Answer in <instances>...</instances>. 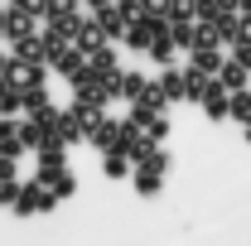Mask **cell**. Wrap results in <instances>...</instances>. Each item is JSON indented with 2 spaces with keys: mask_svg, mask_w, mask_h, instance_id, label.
Segmentation results:
<instances>
[{
  "mask_svg": "<svg viewBox=\"0 0 251 246\" xmlns=\"http://www.w3.org/2000/svg\"><path fill=\"white\" fill-rule=\"evenodd\" d=\"M73 49H77L82 58H92L97 49H106V34H101V25H97V20H82V25H77V34H73Z\"/></svg>",
  "mask_w": 251,
  "mask_h": 246,
  "instance_id": "2",
  "label": "cell"
},
{
  "mask_svg": "<svg viewBox=\"0 0 251 246\" xmlns=\"http://www.w3.org/2000/svg\"><path fill=\"white\" fill-rule=\"evenodd\" d=\"M73 188H77V179H73V174H68V169H63L58 179H53V184H49V193H53V198H73Z\"/></svg>",
  "mask_w": 251,
  "mask_h": 246,
  "instance_id": "19",
  "label": "cell"
},
{
  "mask_svg": "<svg viewBox=\"0 0 251 246\" xmlns=\"http://www.w3.org/2000/svg\"><path fill=\"white\" fill-rule=\"evenodd\" d=\"M15 58H20V63H49V58H44V44H39L34 34L15 39Z\"/></svg>",
  "mask_w": 251,
  "mask_h": 246,
  "instance_id": "9",
  "label": "cell"
},
{
  "mask_svg": "<svg viewBox=\"0 0 251 246\" xmlns=\"http://www.w3.org/2000/svg\"><path fill=\"white\" fill-rule=\"evenodd\" d=\"M97 25H101V34H106V44H111V39H126V20L116 15V5L97 10Z\"/></svg>",
  "mask_w": 251,
  "mask_h": 246,
  "instance_id": "6",
  "label": "cell"
},
{
  "mask_svg": "<svg viewBox=\"0 0 251 246\" xmlns=\"http://www.w3.org/2000/svg\"><path fill=\"white\" fill-rule=\"evenodd\" d=\"M222 53L218 49H188V68H198V73H213V77H218V68H222Z\"/></svg>",
  "mask_w": 251,
  "mask_h": 246,
  "instance_id": "4",
  "label": "cell"
},
{
  "mask_svg": "<svg viewBox=\"0 0 251 246\" xmlns=\"http://www.w3.org/2000/svg\"><path fill=\"white\" fill-rule=\"evenodd\" d=\"M232 10H237L242 20H251V0H232Z\"/></svg>",
  "mask_w": 251,
  "mask_h": 246,
  "instance_id": "22",
  "label": "cell"
},
{
  "mask_svg": "<svg viewBox=\"0 0 251 246\" xmlns=\"http://www.w3.org/2000/svg\"><path fill=\"white\" fill-rule=\"evenodd\" d=\"M227 116H232V121H251V92L247 87L227 92Z\"/></svg>",
  "mask_w": 251,
  "mask_h": 246,
  "instance_id": "8",
  "label": "cell"
},
{
  "mask_svg": "<svg viewBox=\"0 0 251 246\" xmlns=\"http://www.w3.org/2000/svg\"><path fill=\"white\" fill-rule=\"evenodd\" d=\"M20 159H10V154H0V184H20V169H15Z\"/></svg>",
  "mask_w": 251,
  "mask_h": 246,
  "instance_id": "20",
  "label": "cell"
},
{
  "mask_svg": "<svg viewBox=\"0 0 251 246\" xmlns=\"http://www.w3.org/2000/svg\"><path fill=\"white\" fill-rule=\"evenodd\" d=\"M87 5H92V10H106V5H111V0H87Z\"/></svg>",
  "mask_w": 251,
  "mask_h": 246,
  "instance_id": "24",
  "label": "cell"
},
{
  "mask_svg": "<svg viewBox=\"0 0 251 246\" xmlns=\"http://www.w3.org/2000/svg\"><path fill=\"white\" fill-rule=\"evenodd\" d=\"M87 140H92L97 150L106 154V150H111V145H116V121H106V116H101V121H97L92 130H87Z\"/></svg>",
  "mask_w": 251,
  "mask_h": 246,
  "instance_id": "7",
  "label": "cell"
},
{
  "mask_svg": "<svg viewBox=\"0 0 251 246\" xmlns=\"http://www.w3.org/2000/svg\"><path fill=\"white\" fill-rule=\"evenodd\" d=\"M193 15H198V25H213L222 15V0H193Z\"/></svg>",
  "mask_w": 251,
  "mask_h": 246,
  "instance_id": "17",
  "label": "cell"
},
{
  "mask_svg": "<svg viewBox=\"0 0 251 246\" xmlns=\"http://www.w3.org/2000/svg\"><path fill=\"white\" fill-rule=\"evenodd\" d=\"M111 5H116V15H121L126 25H135V20L145 15V0H111Z\"/></svg>",
  "mask_w": 251,
  "mask_h": 246,
  "instance_id": "18",
  "label": "cell"
},
{
  "mask_svg": "<svg viewBox=\"0 0 251 246\" xmlns=\"http://www.w3.org/2000/svg\"><path fill=\"white\" fill-rule=\"evenodd\" d=\"M232 63H242V68L251 73V39H237V58Z\"/></svg>",
  "mask_w": 251,
  "mask_h": 246,
  "instance_id": "21",
  "label": "cell"
},
{
  "mask_svg": "<svg viewBox=\"0 0 251 246\" xmlns=\"http://www.w3.org/2000/svg\"><path fill=\"white\" fill-rule=\"evenodd\" d=\"M218 82L227 87V92L247 87V68H242V63H222V68H218Z\"/></svg>",
  "mask_w": 251,
  "mask_h": 246,
  "instance_id": "11",
  "label": "cell"
},
{
  "mask_svg": "<svg viewBox=\"0 0 251 246\" xmlns=\"http://www.w3.org/2000/svg\"><path fill=\"white\" fill-rule=\"evenodd\" d=\"M218 44H222V34L213 25H193V44L188 49H218Z\"/></svg>",
  "mask_w": 251,
  "mask_h": 246,
  "instance_id": "16",
  "label": "cell"
},
{
  "mask_svg": "<svg viewBox=\"0 0 251 246\" xmlns=\"http://www.w3.org/2000/svg\"><path fill=\"white\" fill-rule=\"evenodd\" d=\"M155 87L164 92V101H184V68H164L155 77Z\"/></svg>",
  "mask_w": 251,
  "mask_h": 246,
  "instance_id": "3",
  "label": "cell"
},
{
  "mask_svg": "<svg viewBox=\"0 0 251 246\" xmlns=\"http://www.w3.org/2000/svg\"><path fill=\"white\" fill-rule=\"evenodd\" d=\"M73 121L82 125V135H87V130L101 121V106H92V101H77V106H73Z\"/></svg>",
  "mask_w": 251,
  "mask_h": 246,
  "instance_id": "15",
  "label": "cell"
},
{
  "mask_svg": "<svg viewBox=\"0 0 251 246\" xmlns=\"http://www.w3.org/2000/svg\"><path fill=\"white\" fill-rule=\"evenodd\" d=\"M20 106H25V92L10 87V82H0V116H15Z\"/></svg>",
  "mask_w": 251,
  "mask_h": 246,
  "instance_id": "14",
  "label": "cell"
},
{
  "mask_svg": "<svg viewBox=\"0 0 251 246\" xmlns=\"http://www.w3.org/2000/svg\"><path fill=\"white\" fill-rule=\"evenodd\" d=\"M140 92H145V77H140V73H116V97L135 101Z\"/></svg>",
  "mask_w": 251,
  "mask_h": 246,
  "instance_id": "10",
  "label": "cell"
},
{
  "mask_svg": "<svg viewBox=\"0 0 251 246\" xmlns=\"http://www.w3.org/2000/svg\"><path fill=\"white\" fill-rule=\"evenodd\" d=\"M53 203H58V198H53L44 184H34V179H29V184H20V193H15V203H10V208H15L20 217H29V213H49Z\"/></svg>",
  "mask_w": 251,
  "mask_h": 246,
  "instance_id": "1",
  "label": "cell"
},
{
  "mask_svg": "<svg viewBox=\"0 0 251 246\" xmlns=\"http://www.w3.org/2000/svg\"><path fill=\"white\" fill-rule=\"evenodd\" d=\"M5 34H10V39L34 34V15H25V10H15V5H10V25H5Z\"/></svg>",
  "mask_w": 251,
  "mask_h": 246,
  "instance_id": "13",
  "label": "cell"
},
{
  "mask_svg": "<svg viewBox=\"0 0 251 246\" xmlns=\"http://www.w3.org/2000/svg\"><path fill=\"white\" fill-rule=\"evenodd\" d=\"M5 25H10V10H0V34H5Z\"/></svg>",
  "mask_w": 251,
  "mask_h": 246,
  "instance_id": "23",
  "label": "cell"
},
{
  "mask_svg": "<svg viewBox=\"0 0 251 246\" xmlns=\"http://www.w3.org/2000/svg\"><path fill=\"white\" fill-rule=\"evenodd\" d=\"M101 174H106V179H121V174H130V159H126L121 150H106L101 154Z\"/></svg>",
  "mask_w": 251,
  "mask_h": 246,
  "instance_id": "12",
  "label": "cell"
},
{
  "mask_svg": "<svg viewBox=\"0 0 251 246\" xmlns=\"http://www.w3.org/2000/svg\"><path fill=\"white\" fill-rule=\"evenodd\" d=\"M159 188H164V174H159V169H145V164H135V193H140V198H155Z\"/></svg>",
  "mask_w": 251,
  "mask_h": 246,
  "instance_id": "5",
  "label": "cell"
},
{
  "mask_svg": "<svg viewBox=\"0 0 251 246\" xmlns=\"http://www.w3.org/2000/svg\"><path fill=\"white\" fill-rule=\"evenodd\" d=\"M5 68H10V58H5V53H0V82H5Z\"/></svg>",
  "mask_w": 251,
  "mask_h": 246,
  "instance_id": "25",
  "label": "cell"
}]
</instances>
